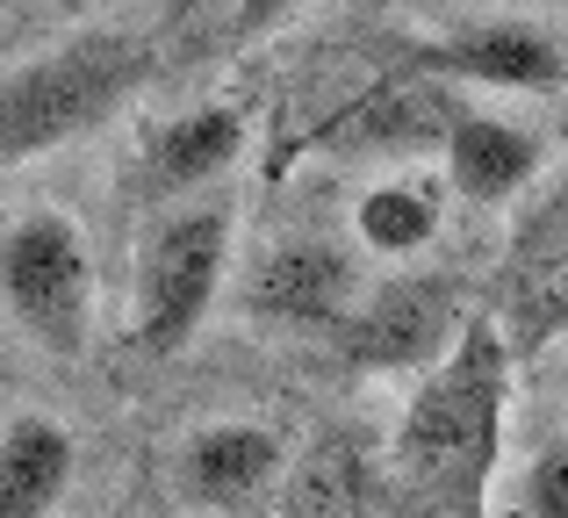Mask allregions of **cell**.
I'll use <instances>...</instances> for the list:
<instances>
[{
  "mask_svg": "<svg viewBox=\"0 0 568 518\" xmlns=\"http://www.w3.org/2000/svg\"><path fill=\"white\" fill-rule=\"evenodd\" d=\"M511 8H568V0H511Z\"/></svg>",
  "mask_w": 568,
  "mask_h": 518,
  "instance_id": "obj_17",
  "label": "cell"
},
{
  "mask_svg": "<svg viewBox=\"0 0 568 518\" xmlns=\"http://www.w3.org/2000/svg\"><path fill=\"white\" fill-rule=\"evenodd\" d=\"M454 332H460L454 288H446V281H425V274L388 281V288H375L338 324L346 360H361V367H425L454 346Z\"/></svg>",
  "mask_w": 568,
  "mask_h": 518,
  "instance_id": "obj_6",
  "label": "cell"
},
{
  "mask_svg": "<svg viewBox=\"0 0 568 518\" xmlns=\"http://www.w3.org/2000/svg\"><path fill=\"white\" fill-rule=\"evenodd\" d=\"M388 490L375 483V468L353 447H317L288 483V505L281 518H382Z\"/></svg>",
  "mask_w": 568,
  "mask_h": 518,
  "instance_id": "obj_12",
  "label": "cell"
},
{
  "mask_svg": "<svg viewBox=\"0 0 568 518\" xmlns=\"http://www.w3.org/2000/svg\"><path fill=\"white\" fill-rule=\"evenodd\" d=\"M80 447L58 418L29 410V418L0 425V518H51L58 497L72 490Z\"/></svg>",
  "mask_w": 568,
  "mask_h": 518,
  "instance_id": "obj_10",
  "label": "cell"
},
{
  "mask_svg": "<svg viewBox=\"0 0 568 518\" xmlns=\"http://www.w3.org/2000/svg\"><path fill=\"white\" fill-rule=\"evenodd\" d=\"M526 324L540 338H568V253L540 274V288L526 295Z\"/></svg>",
  "mask_w": 568,
  "mask_h": 518,
  "instance_id": "obj_15",
  "label": "cell"
},
{
  "mask_svg": "<svg viewBox=\"0 0 568 518\" xmlns=\"http://www.w3.org/2000/svg\"><path fill=\"white\" fill-rule=\"evenodd\" d=\"M353 231H361L367 253L410 260V253H425L432 231H439V195H432L425 181H382V187H367V195H361Z\"/></svg>",
  "mask_w": 568,
  "mask_h": 518,
  "instance_id": "obj_13",
  "label": "cell"
},
{
  "mask_svg": "<svg viewBox=\"0 0 568 518\" xmlns=\"http://www.w3.org/2000/svg\"><path fill=\"white\" fill-rule=\"evenodd\" d=\"M223 266H231V210L223 202H181L166 210L138 245V324L144 353H181L202 317L223 295Z\"/></svg>",
  "mask_w": 568,
  "mask_h": 518,
  "instance_id": "obj_4",
  "label": "cell"
},
{
  "mask_svg": "<svg viewBox=\"0 0 568 518\" xmlns=\"http://www.w3.org/2000/svg\"><path fill=\"white\" fill-rule=\"evenodd\" d=\"M152 72V51L123 29H80L0 72V166L51 159L58 144L101 130Z\"/></svg>",
  "mask_w": 568,
  "mask_h": 518,
  "instance_id": "obj_2",
  "label": "cell"
},
{
  "mask_svg": "<svg viewBox=\"0 0 568 518\" xmlns=\"http://www.w3.org/2000/svg\"><path fill=\"white\" fill-rule=\"evenodd\" d=\"M0 309L51 360H80L94 338V253L65 210H29L0 231Z\"/></svg>",
  "mask_w": 568,
  "mask_h": 518,
  "instance_id": "obj_3",
  "label": "cell"
},
{
  "mask_svg": "<svg viewBox=\"0 0 568 518\" xmlns=\"http://www.w3.org/2000/svg\"><path fill=\"white\" fill-rule=\"evenodd\" d=\"M410 72L460 80V87H497V94H555L568 80V51L532 14H483V22H460L446 37L417 43Z\"/></svg>",
  "mask_w": 568,
  "mask_h": 518,
  "instance_id": "obj_5",
  "label": "cell"
},
{
  "mask_svg": "<svg viewBox=\"0 0 568 518\" xmlns=\"http://www.w3.org/2000/svg\"><path fill=\"white\" fill-rule=\"evenodd\" d=\"M518 511L526 518H568V439L547 454H532L526 490H518Z\"/></svg>",
  "mask_w": 568,
  "mask_h": 518,
  "instance_id": "obj_14",
  "label": "cell"
},
{
  "mask_svg": "<svg viewBox=\"0 0 568 518\" xmlns=\"http://www.w3.org/2000/svg\"><path fill=\"white\" fill-rule=\"evenodd\" d=\"M274 476H281V433H266L252 418H216L202 433H187L181 447V490L202 511L252 505L260 490H274Z\"/></svg>",
  "mask_w": 568,
  "mask_h": 518,
  "instance_id": "obj_7",
  "label": "cell"
},
{
  "mask_svg": "<svg viewBox=\"0 0 568 518\" xmlns=\"http://www.w3.org/2000/svg\"><path fill=\"white\" fill-rule=\"evenodd\" d=\"M245 303L274 324H346L353 309V260L324 238H295L274 245L252 274Z\"/></svg>",
  "mask_w": 568,
  "mask_h": 518,
  "instance_id": "obj_8",
  "label": "cell"
},
{
  "mask_svg": "<svg viewBox=\"0 0 568 518\" xmlns=\"http://www.w3.org/2000/svg\"><path fill=\"white\" fill-rule=\"evenodd\" d=\"M295 8H310V0H231V22H223V37H231V43H252V37H266L274 22H288Z\"/></svg>",
  "mask_w": 568,
  "mask_h": 518,
  "instance_id": "obj_16",
  "label": "cell"
},
{
  "mask_svg": "<svg viewBox=\"0 0 568 518\" xmlns=\"http://www.w3.org/2000/svg\"><path fill=\"white\" fill-rule=\"evenodd\" d=\"M237 152H245V115L223 109V101L187 109L152 138V152H144V187H152V195H194V187H209L216 173H231Z\"/></svg>",
  "mask_w": 568,
  "mask_h": 518,
  "instance_id": "obj_11",
  "label": "cell"
},
{
  "mask_svg": "<svg viewBox=\"0 0 568 518\" xmlns=\"http://www.w3.org/2000/svg\"><path fill=\"white\" fill-rule=\"evenodd\" d=\"M439 152H446L454 195H468V202H511L518 187L540 173V138L518 130L511 115H489V109H454L446 115Z\"/></svg>",
  "mask_w": 568,
  "mask_h": 518,
  "instance_id": "obj_9",
  "label": "cell"
},
{
  "mask_svg": "<svg viewBox=\"0 0 568 518\" xmlns=\"http://www.w3.org/2000/svg\"><path fill=\"white\" fill-rule=\"evenodd\" d=\"M511 346L497 324H460L454 346L425 367L388 447V505L403 518H489V476L504 454Z\"/></svg>",
  "mask_w": 568,
  "mask_h": 518,
  "instance_id": "obj_1",
  "label": "cell"
}]
</instances>
